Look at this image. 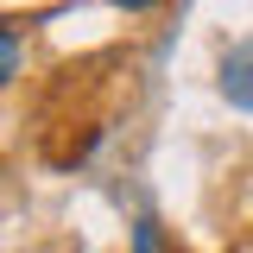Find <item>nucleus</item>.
Masks as SVG:
<instances>
[{"label": "nucleus", "mask_w": 253, "mask_h": 253, "mask_svg": "<svg viewBox=\"0 0 253 253\" xmlns=\"http://www.w3.org/2000/svg\"><path fill=\"white\" fill-rule=\"evenodd\" d=\"M114 6H121V13H152L158 0H114Z\"/></svg>", "instance_id": "nucleus-3"}, {"label": "nucleus", "mask_w": 253, "mask_h": 253, "mask_svg": "<svg viewBox=\"0 0 253 253\" xmlns=\"http://www.w3.org/2000/svg\"><path fill=\"white\" fill-rule=\"evenodd\" d=\"M221 89H228V101L253 108V38H247V44H234V51L221 57Z\"/></svg>", "instance_id": "nucleus-1"}, {"label": "nucleus", "mask_w": 253, "mask_h": 253, "mask_svg": "<svg viewBox=\"0 0 253 253\" xmlns=\"http://www.w3.org/2000/svg\"><path fill=\"white\" fill-rule=\"evenodd\" d=\"M13 70H19V32H13V26H0V89L13 83Z\"/></svg>", "instance_id": "nucleus-2"}]
</instances>
